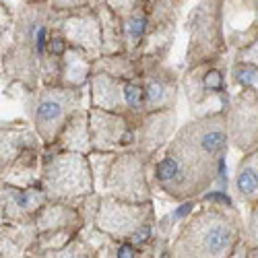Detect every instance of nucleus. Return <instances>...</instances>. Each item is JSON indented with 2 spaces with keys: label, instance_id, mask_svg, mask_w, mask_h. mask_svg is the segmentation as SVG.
I'll return each mask as SVG.
<instances>
[{
  "label": "nucleus",
  "instance_id": "nucleus-1",
  "mask_svg": "<svg viewBox=\"0 0 258 258\" xmlns=\"http://www.w3.org/2000/svg\"><path fill=\"white\" fill-rule=\"evenodd\" d=\"M227 139V122L221 114L205 116L184 126L153 167L155 184L180 201L205 192L217 178Z\"/></svg>",
  "mask_w": 258,
  "mask_h": 258
},
{
  "label": "nucleus",
  "instance_id": "nucleus-2",
  "mask_svg": "<svg viewBox=\"0 0 258 258\" xmlns=\"http://www.w3.org/2000/svg\"><path fill=\"white\" fill-rule=\"evenodd\" d=\"M240 242V217L233 207L211 205L199 211L169 248L171 256H231Z\"/></svg>",
  "mask_w": 258,
  "mask_h": 258
},
{
  "label": "nucleus",
  "instance_id": "nucleus-3",
  "mask_svg": "<svg viewBox=\"0 0 258 258\" xmlns=\"http://www.w3.org/2000/svg\"><path fill=\"white\" fill-rule=\"evenodd\" d=\"M39 184L54 201L71 203L77 199H85L93 192L95 184L89 155L85 157V153L77 151H58L46 155Z\"/></svg>",
  "mask_w": 258,
  "mask_h": 258
},
{
  "label": "nucleus",
  "instance_id": "nucleus-4",
  "mask_svg": "<svg viewBox=\"0 0 258 258\" xmlns=\"http://www.w3.org/2000/svg\"><path fill=\"white\" fill-rule=\"evenodd\" d=\"M83 101L81 87L69 85H54L37 91L33 103V126L39 139L46 145H54L60 133L64 131L69 118L79 110Z\"/></svg>",
  "mask_w": 258,
  "mask_h": 258
},
{
  "label": "nucleus",
  "instance_id": "nucleus-5",
  "mask_svg": "<svg viewBox=\"0 0 258 258\" xmlns=\"http://www.w3.org/2000/svg\"><path fill=\"white\" fill-rule=\"evenodd\" d=\"M153 211L151 203H131L116 197L99 201L97 209V229L112 240H131L133 233L143 225L151 223Z\"/></svg>",
  "mask_w": 258,
  "mask_h": 258
},
{
  "label": "nucleus",
  "instance_id": "nucleus-6",
  "mask_svg": "<svg viewBox=\"0 0 258 258\" xmlns=\"http://www.w3.org/2000/svg\"><path fill=\"white\" fill-rule=\"evenodd\" d=\"M147 163L149 155L139 153H122L114 159L110 176H107V190L110 195L131 203H149L151 190L147 182Z\"/></svg>",
  "mask_w": 258,
  "mask_h": 258
},
{
  "label": "nucleus",
  "instance_id": "nucleus-7",
  "mask_svg": "<svg viewBox=\"0 0 258 258\" xmlns=\"http://www.w3.org/2000/svg\"><path fill=\"white\" fill-rule=\"evenodd\" d=\"M89 128H91L93 151L114 153L137 143L135 128L131 126V122H128L124 114H118V112L93 107L89 112Z\"/></svg>",
  "mask_w": 258,
  "mask_h": 258
},
{
  "label": "nucleus",
  "instance_id": "nucleus-8",
  "mask_svg": "<svg viewBox=\"0 0 258 258\" xmlns=\"http://www.w3.org/2000/svg\"><path fill=\"white\" fill-rule=\"evenodd\" d=\"M190 64H203L215 58L221 44V25L217 23V7L199 5L190 15Z\"/></svg>",
  "mask_w": 258,
  "mask_h": 258
},
{
  "label": "nucleus",
  "instance_id": "nucleus-9",
  "mask_svg": "<svg viewBox=\"0 0 258 258\" xmlns=\"http://www.w3.org/2000/svg\"><path fill=\"white\" fill-rule=\"evenodd\" d=\"M227 131L233 145L242 151H252V147L258 143V91L244 87V91L233 101Z\"/></svg>",
  "mask_w": 258,
  "mask_h": 258
},
{
  "label": "nucleus",
  "instance_id": "nucleus-10",
  "mask_svg": "<svg viewBox=\"0 0 258 258\" xmlns=\"http://www.w3.org/2000/svg\"><path fill=\"white\" fill-rule=\"evenodd\" d=\"M48 199V192L41 188V184L15 186L3 182V221H35L37 213L46 207Z\"/></svg>",
  "mask_w": 258,
  "mask_h": 258
},
{
  "label": "nucleus",
  "instance_id": "nucleus-11",
  "mask_svg": "<svg viewBox=\"0 0 258 258\" xmlns=\"http://www.w3.org/2000/svg\"><path fill=\"white\" fill-rule=\"evenodd\" d=\"M56 31H60L67 37L71 46L85 50L95 60L99 58V54H101V19L97 13L79 9L77 13L64 17L56 25Z\"/></svg>",
  "mask_w": 258,
  "mask_h": 258
},
{
  "label": "nucleus",
  "instance_id": "nucleus-12",
  "mask_svg": "<svg viewBox=\"0 0 258 258\" xmlns=\"http://www.w3.org/2000/svg\"><path fill=\"white\" fill-rule=\"evenodd\" d=\"M176 114L174 110H157L147 112V116L141 118V124L137 128V145L139 151L153 155L159 147H163L169 141V135L174 131Z\"/></svg>",
  "mask_w": 258,
  "mask_h": 258
},
{
  "label": "nucleus",
  "instance_id": "nucleus-13",
  "mask_svg": "<svg viewBox=\"0 0 258 258\" xmlns=\"http://www.w3.org/2000/svg\"><path fill=\"white\" fill-rule=\"evenodd\" d=\"M143 87H145V105L147 112L169 110L176 101V83L171 71L153 67L149 73H143Z\"/></svg>",
  "mask_w": 258,
  "mask_h": 258
},
{
  "label": "nucleus",
  "instance_id": "nucleus-14",
  "mask_svg": "<svg viewBox=\"0 0 258 258\" xmlns=\"http://www.w3.org/2000/svg\"><path fill=\"white\" fill-rule=\"evenodd\" d=\"M124 81L110 73L95 71L91 77V103L93 107L110 110L124 114L126 112V99H124Z\"/></svg>",
  "mask_w": 258,
  "mask_h": 258
},
{
  "label": "nucleus",
  "instance_id": "nucleus-15",
  "mask_svg": "<svg viewBox=\"0 0 258 258\" xmlns=\"http://www.w3.org/2000/svg\"><path fill=\"white\" fill-rule=\"evenodd\" d=\"M52 151L58 153L60 151H77V153H91L93 143H91V128H89V114L85 110H79L69 118L64 131L60 133V137L56 139V145H50ZM52 155V153H48Z\"/></svg>",
  "mask_w": 258,
  "mask_h": 258
},
{
  "label": "nucleus",
  "instance_id": "nucleus-16",
  "mask_svg": "<svg viewBox=\"0 0 258 258\" xmlns=\"http://www.w3.org/2000/svg\"><path fill=\"white\" fill-rule=\"evenodd\" d=\"M95 58L81 48L71 46L62 54V83L69 87H83L95 71Z\"/></svg>",
  "mask_w": 258,
  "mask_h": 258
},
{
  "label": "nucleus",
  "instance_id": "nucleus-17",
  "mask_svg": "<svg viewBox=\"0 0 258 258\" xmlns=\"http://www.w3.org/2000/svg\"><path fill=\"white\" fill-rule=\"evenodd\" d=\"M37 161H39V149H27L11 165L3 169V182L15 186H35L39 180Z\"/></svg>",
  "mask_w": 258,
  "mask_h": 258
},
{
  "label": "nucleus",
  "instance_id": "nucleus-18",
  "mask_svg": "<svg viewBox=\"0 0 258 258\" xmlns=\"http://www.w3.org/2000/svg\"><path fill=\"white\" fill-rule=\"evenodd\" d=\"M233 186L244 203L250 207L258 203V151H248V155H244L235 171Z\"/></svg>",
  "mask_w": 258,
  "mask_h": 258
},
{
  "label": "nucleus",
  "instance_id": "nucleus-19",
  "mask_svg": "<svg viewBox=\"0 0 258 258\" xmlns=\"http://www.w3.org/2000/svg\"><path fill=\"white\" fill-rule=\"evenodd\" d=\"M39 135L37 131L31 133L27 128H3V169L7 165H11L21 153L27 151V149H39Z\"/></svg>",
  "mask_w": 258,
  "mask_h": 258
},
{
  "label": "nucleus",
  "instance_id": "nucleus-20",
  "mask_svg": "<svg viewBox=\"0 0 258 258\" xmlns=\"http://www.w3.org/2000/svg\"><path fill=\"white\" fill-rule=\"evenodd\" d=\"M122 27H124V39H126V48L135 52L143 46V41L147 37V29H149V15L147 11H139L131 17L122 19Z\"/></svg>",
  "mask_w": 258,
  "mask_h": 258
},
{
  "label": "nucleus",
  "instance_id": "nucleus-21",
  "mask_svg": "<svg viewBox=\"0 0 258 258\" xmlns=\"http://www.w3.org/2000/svg\"><path fill=\"white\" fill-rule=\"evenodd\" d=\"M124 99H126V110L141 116L143 112H147V105H145V87H143V81L135 79H126L124 81Z\"/></svg>",
  "mask_w": 258,
  "mask_h": 258
},
{
  "label": "nucleus",
  "instance_id": "nucleus-22",
  "mask_svg": "<svg viewBox=\"0 0 258 258\" xmlns=\"http://www.w3.org/2000/svg\"><path fill=\"white\" fill-rule=\"evenodd\" d=\"M246 244L250 248V252L258 250V203L252 205L250 211V219H248V233H246Z\"/></svg>",
  "mask_w": 258,
  "mask_h": 258
},
{
  "label": "nucleus",
  "instance_id": "nucleus-23",
  "mask_svg": "<svg viewBox=\"0 0 258 258\" xmlns=\"http://www.w3.org/2000/svg\"><path fill=\"white\" fill-rule=\"evenodd\" d=\"M203 203H209V205H221V207H233V201L225 195V190H213V192H207L203 197Z\"/></svg>",
  "mask_w": 258,
  "mask_h": 258
},
{
  "label": "nucleus",
  "instance_id": "nucleus-24",
  "mask_svg": "<svg viewBox=\"0 0 258 258\" xmlns=\"http://www.w3.org/2000/svg\"><path fill=\"white\" fill-rule=\"evenodd\" d=\"M240 62H248V64L258 67V37H256V41H250V44L240 52Z\"/></svg>",
  "mask_w": 258,
  "mask_h": 258
},
{
  "label": "nucleus",
  "instance_id": "nucleus-25",
  "mask_svg": "<svg viewBox=\"0 0 258 258\" xmlns=\"http://www.w3.org/2000/svg\"><path fill=\"white\" fill-rule=\"evenodd\" d=\"M192 209H195V203H192V201H184V203H182L174 213H171V215L176 217V221H182V219H186V217H188Z\"/></svg>",
  "mask_w": 258,
  "mask_h": 258
},
{
  "label": "nucleus",
  "instance_id": "nucleus-26",
  "mask_svg": "<svg viewBox=\"0 0 258 258\" xmlns=\"http://www.w3.org/2000/svg\"><path fill=\"white\" fill-rule=\"evenodd\" d=\"M254 13H256V25H258V3H256V7H254Z\"/></svg>",
  "mask_w": 258,
  "mask_h": 258
}]
</instances>
